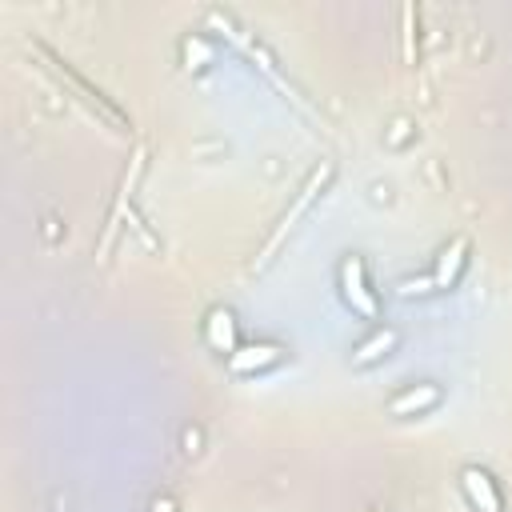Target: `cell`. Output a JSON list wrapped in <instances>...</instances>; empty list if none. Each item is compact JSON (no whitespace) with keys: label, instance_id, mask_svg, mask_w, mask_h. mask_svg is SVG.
<instances>
[{"label":"cell","instance_id":"obj_1","mask_svg":"<svg viewBox=\"0 0 512 512\" xmlns=\"http://www.w3.org/2000/svg\"><path fill=\"white\" fill-rule=\"evenodd\" d=\"M472 252V240L468 236H452L440 252H436V260H432V268L424 272V276H408V280H400L396 284V292L400 296H436V292H452L460 280H464V272H468V256Z\"/></svg>","mask_w":512,"mask_h":512},{"label":"cell","instance_id":"obj_11","mask_svg":"<svg viewBox=\"0 0 512 512\" xmlns=\"http://www.w3.org/2000/svg\"><path fill=\"white\" fill-rule=\"evenodd\" d=\"M412 132H416V128H412L408 120H392V128H388V136H384V140H388V148H404Z\"/></svg>","mask_w":512,"mask_h":512},{"label":"cell","instance_id":"obj_5","mask_svg":"<svg viewBox=\"0 0 512 512\" xmlns=\"http://www.w3.org/2000/svg\"><path fill=\"white\" fill-rule=\"evenodd\" d=\"M284 360H288V348H284L280 340H244V344L224 360V368H228L232 376H264V372L280 368Z\"/></svg>","mask_w":512,"mask_h":512},{"label":"cell","instance_id":"obj_13","mask_svg":"<svg viewBox=\"0 0 512 512\" xmlns=\"http://www.w3.org/2000/svg\"><path fill=\"white\" fill-rule=\"evenodd\" d=\"M184 452H200V428H184Z\"/></svg>","mask_w":512,"mask_h":512},{"label":"cell","instance_id":"obj_8","mask_svg":"<svg viewBox=\"0 0 512 512\" xmlns=\"http://www.w3.org/2000/svg\"><path fill=\"white\" fill-rule=\"evenodd\" d=\"M396 344H400V332H396L392 324H372L368 336H360V340L352 344L348 364H352V368H372V364L388 360V356L396 352Z\"/></svg>","mask_w":512,"mask_h":512},{"label":"cell","instance_id":"obj_12","mask_svg":"<svg viewBox=\"0 0 512 512\" xmlns=\"http://www.w3.org/2000/svg\"><path fill=\"white\" fill-rule=\"evenodd\" d=\"M400 20H404V60H412V56H416V52H412V20H416V8L404 4V8H400Z\"/></svg>","mask_w":512,"mask_h":512},{"label":"cell","instance_id":"obj_14","mask_svg":"<svg viewBox=\"0 0 512 512\" xmlns=\"http://www.w3.org/2000/svg\"><path fill=\"white\" fill-rule=\"evenodd\" d=\"M152 512H176V500L172 496H160V500H152Z\"/></svg>","mask_w":512,"mask_h":512},{"label":"cell","instance_id":"obj_4","mask_svg":"<svg viewBox=\"0 0 512 512\" xmlns=\"http://www.w3.org/2000/svg\"><path fill=\"white\" fill-rule=\"evenodd\" d=\"M460 496L472 512H508V496L484 464H464L460 468Z\"/></svg>","mask_w":512,"mask_h":512},{"label":"cell","instance_id":"obj_7","mask_svg":"<svg viewBox=\"0 0 512 512\" xmlns=\"http://www.w3.org/2000/svg\"><path fill=\"white\" fill-rule=\"evenodd\" d=\"M200 336H204V344L216 352V356H232L244 340H240V320H236V312L228 308V304H216V308H208V316H204V324H200Z\"/></svg>","mask_w":512,"mask_h":512},{"label":"cell","instance_id":"obj_2","mask_svg":"<svg viewBox=\"0 0 512 512\" xmlns=\"http://www.w3.org/2000/svg\"><path fill=\"white\" fill-rule=\"evenodd\" d=\"M336 288H340V300L352 308V316H360L368 324H380V316H384L380 292L372 288L368 260L360 252H344L340 256V264H336Z\"/></svg>","mask_w":512,"mask_h":512},{"label":"cell","instance_id":"obj_6","mask_svg":"<svg viewBox=\"0 0 512 512\" xmlns=\"http://www.w3.org/2000/svg\"><path fill=\"white\" fill-rule=\"evenodd\" d=\"M440 404H444V388H440L436 380H408L404 388H396V392L388 396L384 412L396 416V420H412V416L436 412Z\"/></svg>","mask_w":512,"mask_h":512},{"label":"cell","instance_id":"obj_9","mask_svg":"<svg viewBox=\"0 0 512 512\" xmlns=\"http://www.w3.org/2000/svg\"><path fill=\"white\" fill-rule=\"evenodd\" d=\"M140 172H144V148L132 152V164H128V172H124V180H120V192H116V204H112V212H108V228H104L100 252L112 248V240H116V232H120V220H124V212H128V204H132V188H136Z\"/></svg>","mask_w":512,"mask_h":512},{"label":"cell","instance_id":"obj_3","mask_svg":"<svg viewBox=\"0 0 512 512\" xmlns=\"http://www.w3.org/2000/svg\"><path fill=\"white\" fill-rule=\"evenodd\" d=\"M332 176H336V164H332V160H320V164H316V168H312V172L304 176V184H300V192H296V200H292V208H288V212L280 216V224H276V232L268 236V244H264V252H260V260H256V272L272 264V256H276V248H280V244H284V240L292 236V228H296V220H300V216H304V212H308V208H312V204H316V200L324 196V188L332 184Z\"/></svg>","mask_w":512,"mask_h":512},{"label":"cell","instance_id":"obj_10","mask_svg":"<svg viewBox=\"0 0 512 512\" xmlns=\"http://www.w3.org/2000/svg\"><path fill=\"white\" fill-rule=\"evenodd\" d=\"M180 60L188 72H204L208 64H216V40L204 36V32H188L180 40Z\"/></svg>","mask_w":512,"mask_h":512},{"label":"cell","instance_id":"obj_15","mask_svg":"<svg viewBox=\"0 0 512 512\" xmlns=\"http://www.w3.org/2000/svg\"><path fill=\"white\" fill-rule=\"evenodd\" d=\"M376 512H388V508H376Z\"/></svg>","mask_w":512,"mask_h":512}]
</instances>
